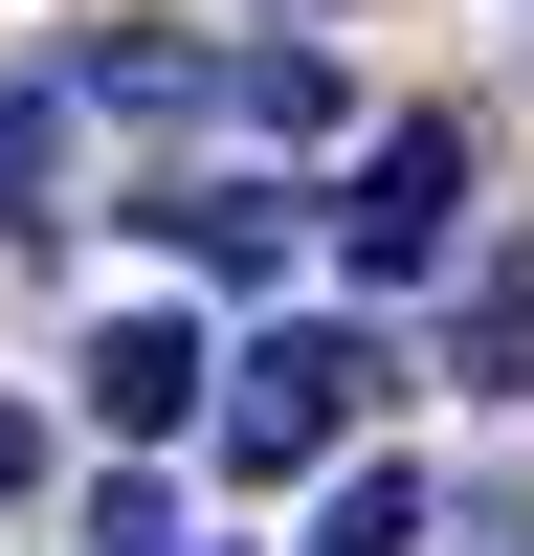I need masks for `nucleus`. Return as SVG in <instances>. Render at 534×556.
Returning a JSON list of instances; mask_svg holds the SVG:
<instances>
[{
    "label": "nucleus",
    "mask_w": 534,
    "mask_h": 556,
    "mask_svg": "<svg viewBox=\"0 0 534 556\" xmlns=\"http://www.w3.org/2000/svg\"><path fill=\"white\" fill-rule=\"evenodd\" d=\"M44 134H67V112H44L23 67H0V223H44Z\"/></svg>",
    "instance_id": "9"
},
{
    "label": "nucleus",
    "mask_w": 534,
    "mask_h": 556,
    "mask_svg": "<svg viewBox=\"0 0 534 556\" xmlns=\"http://www.w3.org/2000/svg\"><path fill=\"white\" fill-rule=\"evenodd\" d=\"M468 379H490V401H534V245H490V267H468Z\"/></svg>",
    "instance_id": "7"
},
{
    "label": "nucleus",
    "mask_w": 534,
    "mask_h": 556,
    "mask_svg": "<svg viewBox=\"0 0 534 556\" xmlns=\"http://www.w3.org/2000/svg\"><path fill=\"white\" fill-rule=\"evenodd\" d=\"M67 89H89V112H201V89H223V67H201V45H156V23H112V45H89V67H67Z\"/></svg>",
    "instance_id": "6"
},
{
    "label": "nucleus",
    "mask_w": 534,
    "mask_h": 556,
    "mask_svg": "<svg viewBox=\"0 0 534 556\" xmlns=\"http://www.w3.org/2000/svg\"><path fill=\"white\" fill-rule=\"evenodd\" d=\"M312 556H423V468H334V513H312Z\"/></svg>",
    "instance_id": "8"
},
{
    "label": "nucleus",
    "mask_w": 534,
    "mask_h": 556,
    "mask_svg": "<svg viewBox=\"0 0 534 556\" xmlns=\"http://www.w3.org/2000/svg\"><path fill=\"white\" fill-rule=\"evenodd\" d=\"M201 379H223V356L178 334V312H112V334H89V424H112V445H178Z\"/></svg>",
    "instance_id": "3"
},
{
    "label": "nucleus",
    "mask_w": 534,
    "mask_h": 556,
    "mask_svg": "<svg viewBox=\"0 0 534 556\" xmlns=\"http://www.w3.org/2000/svg\"><path fill=\"white\" fill-rule=\"evenodd\" d=\"M423 534H445V513H423ZM445 556H534V513H512V490H490V513H468V534H445Z\"/></svg>",
    "instance_id": "10"
},
{
    "label": "nucleus",
    "mask_w": 534,
    "mask_h": 556,
    "mask_svg": "<svg viewBox=\"0 0 534 556\" xmlns=\"http://www.w3.org/2000/svg\"><path fill=\"white\" fill-rule=\"evenodd\" d=\"M156 245H178V267H223V290H290V245H312V223L267 201V178H178V201H156Z\"/></svg>",
    "instance_id": "4"
},
{
    "label": "nucleus",
    "mask_w": 534,
    "mask_h": 556,
    "mask_svg": "<svg viewBox=\"0 0 534 556\" xmlns=\"http://www.w3.org/2000/svg\"><path fill=\"white\" fill-rule=\"evenodd\" d=\"M0 490H23V424H0Z\"/></svg>",
    "instance_id": "11"
},
{
    "label": "nucleus",
    "mask_w": 534,
    "mask_h": 556,
    "mask_svg": "<svg viewBox=\"0 0 534 556\" xmlns=\"http://www.w3.org/2000/svg\"><path fill=\"white\" fill-rule=\"evenodd\" d=\"M445 245H468V134L400 112L379 156H356V201H334V267H356V290H423Z\"/></svg>",
    "instance_id": "2"
},
{
    "label": "nucleus",
    "mask_w": 534,
    "mask_h": 556,
    "mask_svg": "<svg viewBox=\"0 0 534 556\" xmlns=\"http://www.w3.org/2000/svg\"><path fill=\"white\" fill-rule=\"evenodd\" d=\"M356 401H379V334H356V312H267V334L201 379V445H223L245 490H290V468L356 445Z\"/></svg>",
    "instance_id": "1"
},
{
    "label": "nucleus",
    "mask_w": 534,
    "mask_h": 556,
    "mask_svg": "<svg viewBox=\"0 0 534 556\" xmlns=\"http://www.w3.org/2000/svg\"><path fill=\"white\" fill-rule=\"evenodd\" d=\"M223 112L245 134H334V45H223Z\"/></svg>",
    "instance_id": "5"
}]
</instances>
